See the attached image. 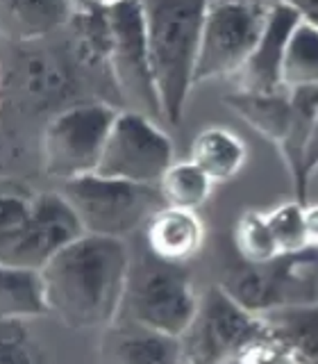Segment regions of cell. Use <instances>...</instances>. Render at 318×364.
Wrapping results in <instances>:
<instances>
[{"mask_svg": "<svg viewBox=\"0 0 318 364\" xmlns=\"http://www.w3.org/2000/svg\"><path fill=\"white\" fill-rule=\"evenodd\" d=\"M273 337L291 362H318V303H291L264 314Z\"/></svg>", "mask_w": 318, "mask_h": 364, "instance_id": "e0dca14e", "label": "cell"}, {"mask_svg": "<svg viewBox=\"0 0 318 364\" xmlns=\"http://www.w3.org/2000/svg\"><path fill=\"white\" fill-rule=\"evenodd\" d=\"M280 3L291 5L300 14L302 21L312 23L318 28V0H280Z\"/></svg>", "mask_w": 318, "mask_h": 364, "instance_id": "f1b7e54d", "label": "cell"}, {"mask_svg": "<svg viewBox=\"0 0 318 364\" xmlns=\"http://www.w3.org/2000/svg\"><path fill=\"white\" fill-rule=\"evenodd\" d=\"M227 107L234 109L250 128L264 134L268 141L280 144L291 117V89L280 91H246L234 89L225 96Z\"/></svg>", "mask_w": 318, "mask_h": 364, "instance_id": "ffe728a7", "label": "cell"}, {"mask_svg": "<svg viewBox=\"0 0 318 364\" xmlns=\"http://www.w3.org/2000/svg\"><path fill=\"white\" fill-rule=\"evenodd\" d=\"M146 242L155 259L185 264L204 244V223L196 210L162 205L146 223Z\"/></svg>", "mask_w": 318, "mask_h": 364, "instance_id": "5bb4252c", "label": "cell"}, {"mask_svg": "<svg viewBox=\"0 0 318 364\" xmlns=\"http://www.w3.org/2000/svg\"><path fill=\"white\" fill-rule=\"evenodd\" d=\"M214 185L216 182L193 159L173 162L164 171L162 180L157 182L164 205H173V208H185V210L202 208L209 200Z\"/></svg>", "mask_w": 318, "mask_h": 364, "instance_id": "603a6c76", "label": "cell"}, {"mask_svg": "<svg viewBox=\"0 0 318 364\" xmlns=\"http://www.w3.org/2000/svg\"><path fill=\"white\" fill-rule=\"evenodd\" d=\"M64 196L71 200L84 232L102 237H128L162 208L157 185L119 180L100 173L64 182Z\"/></svg>", "mask_w": 318, "mask_h": 364, "instance_id": "277c9868", "label": "cell"}, {"mask_svg": "<svg viewBox=\"0 0 318 364\" xmlns=\"http://www.w3.org/2000/svg\"><path fill=\"white\" fill-rule=\"evenodd\" d=\"M50 312L43 269L0 264V318H37Z\"/></svg>", "mask_w": 318, "mask_h": 364, "instance_id": "ac0fdd59", "label": "cell"}, {"mask_svg": "<svg viewBox=\"0 0 318 364\" xmlns=\"http://www.w3.org/2000/svg\"><path fill=\"white\" fill-rule=\"evenodd\" d=\"M266 216L273 232H275L282 253H295V250L309 248L305 232V200L293 198L287 203H280L278 208L268 210Z\"/></svg>", "mask_w": 318, "mask_h": 364, "instance_id": "484cf974", "label": "cell"}, {"mask_svg": "<svg viewBox=\"0 0 318 364\" xmlns=\"http://www.w3.org/2000/svg\"><path fill=\"white\" fill-rule=\"evenodd\" d=\"M318 262V248L309 246L295 253H282L268 262H243L238 269L227 271L223 287L234 299L257 314H266L282 305L293 303V294L309 282L307 271Z\"/></svg>", "mask_w": 318, "mask_h": 364, "instance_id": "8fae6325", "label": "cell"}, {"mask_svg": "<svg viewBox=\"0 0 318 364\" xmlns=\"http://www.w3.org/2000/svg\"><path fill=\"white\" fill-rule=\"evenodd\" d=\"M75 0H0L3 30L18 43L39 41L68 26Z\"/></svg>", "mask_w": 318, "mask_h": 364, "instance_id": "2e32d148", "label": "cell"}, {"mask_svg": "<svg viewBox=\"0 0 318 364\" xmlns=\"http://www.w3.org/2000/svg\"><path fill=\"white\" fill-rule=\"evenodd\" d=\"M116 114L105 102H75L53 114L41 134L45 173L62 182L96 173Z\"/></svg>", "mask_w": 318, "mask_h": 364, "instance_id": "5b68a950", "label": "cell"}, {"mask_svg": "<svg viewBox=\"0 0 318 364\" xmlns=\"http://www.w3.org/2000/svg\"><path fill=\"white\" fill-rule=\"evenodd\" d=\"M198 305L200 296L180 264L159 262V267L130 276L123 310L132 321L182 337L196 318Z\"/></svg>", "mask_w": 318, "mask_h": 364, "instance_id": "9c48e42d", "label": "cell"}, {"mask_svg": "<svg viewBox=\"0 0 318 364\" xmlns=\"http://www.w3.org/2000/svg\"><path fill=\"white\" fill-rule=\"evenodd\" d=\"M185 362H280L287 360L264 314L248 310L223 284L209 287L191 328L182 335Z\"/></svg>", "mask_w": 318, "mask_h": 364, "instance_id": "3957f363", "label": "cell"}, {"mask_svg": "<svg viewBox=\"0 0 318 364\" xmlns=\"http://www.w3.org/2000/svg\"><path fill=\"white\" fill-rule=\"evenodd\" d=\"M50 312L71 330H96L119 318L130 282V255L119 237L84 232L43 267Z\"/></svg>", "mask_w": 318, "mask_h": 364, "instance_id": "6da1fadb", "label": "cell"}, {"mask_svg": "<svg viewBox=\"0 0 318 364\" xmlns=\"http://www.w3.org/2000/svg\"><path fill=\"white\" fill-rule=\"evenodd\" d=\"M284 87H318V28L300 21L284 55Z\"/></svg>", "mask_w": 318, "mask_h": 364, "instance_id": "cb8c5ba5", "label": "cell"}, {"mask_svg": "<svg viewBox=\"0 0 318 364\" xmlns=\"http://www.w3.org/2000/svg\"><path fill=\"white\" fill-rule=\"evenodd\" d=\"M34 196H26L18 191H7L0 203V237L11 235L14 230L26 223V219L32 212Z\"/></svg>", "mask_w": 318, "mask_h": 364, "instance_id": "83f0119b", "label": "cell"}, {"mask_svg": "<svg viewBox=\"0 0 318 364\" xmlns=\"http://www.w3.org/2000/svg\"><path fill=\"white\" fill-rule=\"evenodd\" d=\"M316 114H318V87L291 89V117H289L287 132H284L278 148L291 176L295 198L300 200H307V189H309L305 159H307V148H309L312 141Z\"/></svg>", "mask_w": 318, "mask_h": 364, "instance_id": "9a60e30c", "label": "cell"}, {"mask_svg": "<svg viewBox=\"0 0 318 364\" xmlns=\"http://www.w3.org/2000/svg\"><path fill=\"white\" fill-rule=\"evenodd\" d=\"M270 5L259 0H212L202 26L196 85L236 77L266 28Z\"/></svg>", "mask_w": 318, "mask_h": 364, "instance_id": "8992f818", "label": "cell"}, {"mask_svg": "<svg viewBox=\"0 0 318 364\" xmlns=\"http://www.w3.org/2000/svg\"><path fill=\"white\" fill-rule=\"evenodd\" d=\"M305 171H307V178H309V180H312V176L318 171V114H316V121H314L312 141H309V148H307Z\"/></svg>", "mask_w": 318, "mask_h": 364, "instance_id": "4dcf8cb0", "label": "cell"}, {"mask_svg": "<svg viewBox=\"0 0 318 364\" xmlns=\"http://www.w3.org/2000/svg\"><path fill=\"white\" fill-rule=\"evenodd\" d=\"M16 89L30 102H57L68 96L73 77L62 57L50 50H30L16 60Z\"/></svg>", "mask_w": 318, "mask_h": 364, "instance_id": "44dd1931", "label": "cell"}, {"mask_svg": "<svg viewBox=\"0 0 318 364\" xmlns=\"http://www.w3.org/2000/svg\"><path fill=\"white\" fill-rule=\"evenodd\" d=\"M189 159H193L216 185H221L230 182L243 168L248 148L241 136L225 125H207L193 139Z\"/></svg>", "mask_w": 318, "mask_h": 364, "instance_id": "d6986e66", "label": "cell"}, {"mask_svg": "<svg viewBox=\"0 0 318 364\" xmlns=\"http://www.w3.org/2000/svg\"><path fill=\"white\" fill-rule=\"evenodd\" d=\"M212 0H141L146 39L164 119L180 123L196 85L202 26Z\"/></svg>", "mask_w": 318, "mask_h": 364, "instance_id": "7a4b0ae2", "label": "cell"}, {"mask_svg": "<svg viewBox=\"0 0 318 364\" xmlns=\"http://www.w3.org/2000/svg\"><path fill=\"white\" fill-rule=\"evenodd\" d=\"M102 358L119 364H175L185 362L182 337H173L148 328L125 316L105 328L100 341Z\"/></svg>", "mask_w": 318, "mask_h": 364, "instance_id": "4fadbf2b", "label": "cell"}, {"mask_svg": "<svg viewBox=\"0 0 318 364\" xmlns=\"http://www.w3.org/2000/svg\"><path fill=\"white\" fill-rule=\"evenodd\" d=\"M173 164V141L143 112H119L109 130L96 173L157 185Z\"/></svg>", "mask_w": 318, "mask_h": 364, "instance_id": "ba28073f", "label": "cell"}, {"mask_svg": "<svg viewBox=\"0 0 318 364\" xmlns=\"http://www.w3.org/2000/svg\"><path fill=\"white\" fill-rule=\"evenodd\" d=\"M71 39H73V55L87 66L107 64L109 60V18L107 7L91 5V3H75L71 21Z\"/></svg>", "mask_w": 318, "mask_h": 364, "instance_id": "7402d4cb", "label": "cell"}, {"mask_svg": "<svg viewBox=\"0 0 318 364\" xmlns=\"http://www.w3.org/2000/svg\"><path fill=\"white\" fill-rule=\"evenodd\" d=\"M75 3H91V5H100V7H111V5L125 3V0H75Z\"/></svg>", "mask_w": 318, "mask_h": 364, "instance_id": "1f68e13d", "label": "cell"}, {"mask_svg": "<svg viewBox=\"0 0 318 364\" xmlns=\"http://www.w3.org/2000/svg\"><path fill=\"white\" fill-rule=\"evenodd\" d=\"M82 235L84 225L64 191L37 193L26 223L0 237V264L43 269Z\"/></svg>", "mask_w": 318, "mask_h": 364, "instance_id": "30bf717a", "label": "cell"}, {"mask_svg": "<svg viewBox=\"0 0 318 364\" xmlns=\"http://www.w3.org/2000/svg\"><path fill=\"white\" fill-rule=\"evenodd\" d=\"M109 18V73L130 109L148 117H164L159 91L153 73L150 50L146 39V23L141 0L107 7Z\"/></svg>", "mask_w": 318, "mask_h": 364, "instance_id": "52a82bcc", "label": "cell"}, {"mask_svg": "<svg viewBox=\"0 0 318 364\" xmlns=\"http://www.w3.org/2000/svg\"><path fill=\"white\" fill-rule=\"evenodd\" d=\"M0 362L34 364L43 362V353L28 333L23 318H0Z\"/></svg>", "mask_w": 318, "mask_h": 364, "instance_id": "4316f807", "label": "cell"}, {"mask_svg": "<svg viewBox=\"0 0 318 364\" xmlns=\"http://www.w3.org/2000/svg\"><path fill=\"white\" fill-rule=\"evenodd\" d=\"M305 232H307V244L318 248V205L305 203Z\"/></svg>", "mask_w": 318, "mask_h": 364, "instance_id": "f546056e", "label": "cell"}, {"mask_svg": "<svg viewBox=\"0 0 318 364\" xmlns=\"http://www.w3.org/2000/svg\"><path fill=\"white\" fill-rule=\"evenodd\" d=\"M302 18L291 5L275 3L270 5L266 28L250 53L248 62L238 71L236 89L246 91H280L284 87V55H287L289 39Z\"/></svg>", "mask_w": 318, "mask_h": 364, "instance_id": "7c38bea8", "label": "cell"}, {"mask_svg": "<svg viewBox=\"0 0 318 364\" xmlns=\"http://www.w3.org/2000/svg\"><path fill=\"white\" fill-rule=\"evenodd\" d=\"M234 246L241 259L253 262V264L282 255V248L268 223L266 212L250 210L241 214V219L234 225Z\"/></svg>", "mask_w": 318, "mask_h": 364, "instance_id": "d4e9b609", "label": "cell"}]
</instances>
